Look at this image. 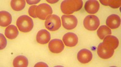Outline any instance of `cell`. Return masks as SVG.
Returning a JSON list of instances; mask_svg holds the SVG:
<instances>
[{
	"instance_id": "13",
	"label": "cell",
	"mask_w": 121,
	"mask_h": 67,
	"mask_svg": "<svg viewBox=\"0 0 121 67\" xmlns=\"http://www.w3.org/2000/svg\"><path fill=\"white\" fill-rule=\"evenodd\" d=\"M51 39L50 34L46 30H41L38 32L36 36L37 41L41 44H46L49 42Z\"/></svg>"
},
{
	"instance_id": "7",
	"label": "cell",
	"mask_w": 121,
	"mask_h": 67,
	"mask_svg": "<svg viewBox=\"0 0 121 67\" xmlns=\"http://www.w3.org/2000/svg\"><path fill=\"white\" fill-rule=\"evenodd\" d=\"M62 25L63 27L67 30H72L77 26L78 20L77 17L74 15H64L61 17Z\"/></svg>"
},
{
	"instance_id": "22",
	"label": "cell",
	"mask_w": 121,
	"mask_h": 67,
	"mask_svg": "<svg viewBox=\"0 0 121 67\" xmlns=\"http://www.w3.org/2000/svg\"><path fill=\"white\" fill-rule=\"evenodd\" d=\"M0 38H1V45H0V49L2 50L7 45V40L5 36L2 34H0Z\"/></svg>"
},
{
	"instance_id": "2",
	"label": "cell",
	"mask_w": 121,
	"mask_h": 67,
	"mask_svg": "<svg viewBox=\"0 0 121 67\" xmlns=\"http://www.w3.org/2000/svg\"><path fill=\"white\" fill-rule=\"evenodd\" d=\"M17 25L21 32L28 33L33 29V21L28 16L23 15L19 17L17 21Z\"/></svg>"
},
{
	"instance_id": "1",
	"label": "cell",
	"mask_w": 121,
	"mask_h": 67,
	"mask_svg": "<svg viewBox=\"0 0 121 67\" xmlns=\"http://www.w3.org/2000/svg\"><path fill=\"white\" fill-rule=\"evenodd\" d=\"M82 6V0H65L61 2L60 8L63 14L69 15L80 10Z\"/></svg>"
},
{
	"instance_id": "19",
	"label": "cell",
	"mask_w": 121,
	"mask_h": 67,
	"mask_svg": "<svg viewBox=\"0 0 121 67\" xmlns=\"http://www.w3.org/2000/svg\"><path fill=\"white\" fill-rule=\"evenodd\" d=\"M101 4L105 6H109L113 8H117L121 6V0H100Z\"/></svg>"
},
{
	"instance_id": "17",
	"label": "cell",
	"mask_w": 121,
	"mask_h": 67,
	"mask_svg": "<svg viewBox=\"0 0 121 67\" xmlns=\"http://www.w3.org/2000/svg\"><path fill=\"white\" fill-rule=\"evenodd\" d=\"M112 34V31L110 28H109L107 26L102 25L101 26L97 31V36L100 39H104L106 36L110 35Z\"/></svg>"
},
{
	"instance_id": "12",
	"label": "cell",
	"mask_w": 121,
	"mask_h": 67,
	"mask_svg": "<svg viewBox=\"0 0 121 67\" xmlns=\"http://www.w3.org/2000/svg\"><path fill=\"white\" fill-rule=\"evenodd\" d=\"M100 8V4L97 1L89 0L86 2L85 9L90 14H95L97 12Z\"/></svg>"
},
{
	"instance_id": "5",
	"label": "cell",
	"mask_w": 121,
	"mask_h": 67,
	"mask_svg": "<svg viewBox=\"0 0 121 67\" xmlns=\"http://www.w3.org/2000/svg\"><path fill=\"white\" fill-rule=\"evenodd\" d=\"M100 25V20L96 16L88 15L83 20V26L87 30L95 31L97 30Z\"/></svg>"
},
{
	"instance_id": "20",
	"label": "cell",
	"mask_w": 121,
	"mask_h": 67,
	"mask_svg": "<svg viewBox=\"0 0 121 67\" xmlns=\"http://www.w3.org/2000/svg\"><path fill=\"white\" fill-rule=\"evenodd\" d=\"M103 41L107 42L110 44L111 45L113 46L114 49H116L117 48L118 46L119 45V40L116 36L113 35H108L106 36L104 39Z\"/></svg>"
},
{
	"instance_id": "8",
	"label": "cell",
	"mask_w": 121,
	"mask_h": 67,
	"mask_svg": "<svg viewBox=\"0 0 121 67\" xmlns=\"http://www.w3.org/2000/svg\"><path fill=\"white\" fill-rule=\"evenodd\" d=\"M48 48L53 53H60L64 50V45L60 39H53L48 44Z\"/></svg>"
},
{
	"instance_id": "14",
	"label": "cell",
	"mask_w": 121,
	"mask_h": 67,
	"mask_svg": "<svg viewBox=\"0 0 121 67\" xmlns=\"http://www.w3.org/2000/svg\"><path fill=\"white\" fill-rule=\"evenodd\" d=\"M12 22V16L9 12L5 11L0 12V25L2 27H6Z\"/></svg>"
},
{
	"instance_id": "21",
	"label": "cell",
	"mask_w": 121,
	"mask_h": 67,
	"mask_svg": "<svg viewBox=\"0 0 121 67\" xmlns=\"http://www.w3.org/2000/svg\"><path fill=\"white\" fill-rule=\"evenodd\" d=\"M37 6L34 5V6H32L29 7V10H28V13L29 14V15L30 16H32L33 18H37V16H36V8H37Z\"/></svg>"
},
{
	"instance_id": "24",
	"label": "cell",
	"mask_w": 121,
	"mask_h": 67,
	"mask_svg": "<svg viewBox=\"0 0 121 67\" xmlns=\"http://www.w3.org/2000/svg\"><path fill=\"white\" fill-rule=\"evenodd\" d=\"M39 1H40L39 0H37V1H29V0H27V1H26V2L28 4H29V5H32V4H37V3L39 2Z\"/></svg>"
},
{
	"instance_id": "9",
	"label": "cell",
	"mask_w": 121,
	"mask_h": 67,
	"mask_svg": "<svg viewBox=\"0 0 121 67\" xmlns=\"http://www.w3.org/2000/svg\"><path fill=\"white\" fill-rule=\"evenodd\" d=\"M63 41L67 46L74 47L77 44L78 42V38L76 34L73 33H68L63 36Z\"/></svg>"
},
{
	"instance_id": "6",
	"label": "cell",
	"mask_w": 121,
	"mask_h": 67,
	"mask_svg": "<svg viewBox=\"0 0 121 67\" xmlns=\"http://www.w3.org/2000/svg\"><path fill=\"white\" fill-rule=\"evenodd\" d=\"M52 13V8L47 4H41L37 7L36 16L39 19L46 20Z\"/></svg>"
},
{
	"instance_id": "11",
	"label": "cell",
	"mask_w": 121,
	"mask_h": 67,
	"mask_svg": "<svg viewBox=\"0 0 121 67\" xmlns=\"http://www.w3.org/2000/svg\"><path fill=\"white\" fill-rule=\"evenodd\" d=\"M106 25L109 28L115 29L119 27L121 25V18L116 14L110 15L106 20Z\"/></svg>"
},
{
	"instance_id": "10",
	"label": "cell",
	"mask_w": 121,
	"mask_h": 67,
	"mask_svg": "<svg viewBox=\"0 0 121 67\" xmlns=\"http://www.w3.org/2000/svg\"><path fill=\"white\" fill-rule=\"evenodd\" d=\"M92 53L90 50L86 49H83L78 53L77 59L82 64H87L92 59Z\"/></svg>"
},
{
	"instance_id": "4",
	"label": "cell",
	"mask_w": 121,
	"mask_h": 67,
	"mask_svg": "<svg viewBox=\"0 0 121 67\" xmlns=\"http://www.w3.org/2000/svg\"><path fill=\"white\" fill-rule=\"evenodd\" d=\"M45 25L46 28L50 31H56L61 27V20L57 15H51L46 19Z\"/></svg>"
},
{
	"instance_id": "16",
	"label": "cell",
	"mask_w": 121,
	"mask_h": 67,
	"mask_svg": "<svg viewBox=\"0 0 121 67\" xmlns=\"http://www.w3.org/2000/svg\"><path fill=\"white\" fill-rule=\"evenodd\" d=\"M28 65V60L25 56L19 55L14 59L13 66L14 67H26Z\"/></svg>"
},
{
	"instance_id": "25",
	"label": "cell",
	"mask_w": 121,
	"mask_h": 67,
	"mask_svg": "<svg viewBox=\"0 0 121 67\" xmlns=\"http://www.w3.org/2000/svg\"><path fill=\"white\" fill-rule=\"evenodd\" d=\"M47 1H48V2L51 3V4H54V3L58 2V1H48V0H47Z\"/></svg>"
},
{
	"instance_id": "18",
	"label": "cell",
	"mask_w": 121,
	"mask_h": 67,
	"mask_svg": "<svg viewBox=\"0 0 121 67\" xmlns=\"http://www.w3.org/2000/svg\"><path fill=\"white\" fill-rule=\"evenodd\" d=\"M26 6L24 0H13L11 1V7L14 11H21Z\"/></svg>"
},
{
	"instance_id": "3",
	"label": "cell",
	"mask_w": 121,
	"mask_h": 67,
	"mask_svg": "<svg viewBox=\"0 0 121 67\" xmlns=\"http://www.w3.org/2000/svg\"><path fill=\"white\" fill-rule=\"evenodd\" d=\"M97 54L101 59H109L113 56L114 53V49L110 44L103 41L99 45L97 49Z\"/></svg>"
},
{
	"instance_id": "23",
	"label": "cell",
	"mask_w": 121,
	"mask_h": 67,
	"mask_svg": "<svg viewBox=\"0 0 121 67\" xmlns=\"http://www.w3.org/2000/svg\"><path fill=\"white\" fill-rule=\"evenodd\" d=\"M35 67H48V65L46 64L45 63L43 62H39L38 63H37L36 65H35Z\"/></svg>"
},
{
	"instance_id": "15",
	"label": "cell",
	"mask_w": 121,
	"mask_h": 67,
	"mask_svg": "<svg viewBox=\"0 0 121 67\" xmlns=\"http://www.w3.org/2000/svg\"><path fill=\"white\" fill-rule=\"evenodd\" d=\"M5 34L6 37L9 39H14L19 34V31L17 27L14 25H9L5 29Z\"/></svg>"
}]
</instances>
